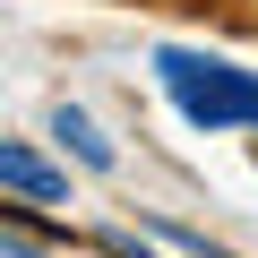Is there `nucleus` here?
<instances>
[{"label": "nucleus", "mask_w": 258, "mask_h": 258, "mask_svg": "<svg viewBox=\"0 0 258 258\" xmlns=\"http://www.w3.org/2000/svg\"><path fill=\"white\" fill-rule=\"evenodd\" d=\"M155 69H164V86H172V103L198 120V129H241V120H258V78L249 69H232V60H215V52H155Z\"/></svg>", "instance_id": "obj_1"}, {"label": "nucleus", "mask_w": 258, "mask_h": 258, "mask_svg": "<svg viewBox=\"0 0 258 258\" xmlns=\"http://www.w3.org/2000/svg\"><path fill=\"white\" fill-rule=\"evenodd\" d=\"M0 181H9L18 198H35V207H52V198H69V181L43 164V155H26V147H0Z\"/></svg>", "instance_id": "obj_2"}, {"label": "nucleus", "mask_w": 258, "mask_h": 258, "mask_svg": "<svg viewBox=\"0 0 258 258\" xmlns=\"http://www.w3.org/2000/svg\"><path fill=\"white\" fill-rule=\"evenodd\" d=\"M52 138H69V155H78L86 172H112V164H120V155H112V138H95V120H86V112H69V103L52 112Z\"/></svg>", "instance_id": "obj_3"}, {"label": "nucleus", "mask_w": 258, "mask_h": 258, "mask_svg": "<svg viewBox=\"0 0 258 258\" xmlns=\"http://www.w3.org/2000/svg\"><path fill=\"white\" fill-rule=\"evenodd\" d=\"M0 258H43V249H35V232H26L18 215H9V224H0Z\"/></svg>", "instance_id": "obj_4"}, {"label": "nucleus", "mask_w": 258, "mask_h": 258, "mask_svg": "<svg viewBox=\"0 0 258 258\" xmlns=\"http://www.w3.org/2000/svg\"><path fill=\"white\" fill-rule=\"evenodd\" d=\"M112 258H147V249H138V241H112Z\"/></svg>", "instance_id": "obj_5"}]
</instances>
